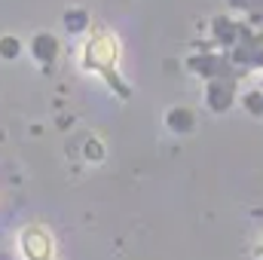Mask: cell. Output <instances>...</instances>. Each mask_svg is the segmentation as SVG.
<instances>
[{
    "mask_svg": "<svg viewBox=\"0 0 263 260\" xmlns=\"http://www.w3.org/2000/svg\"><path fill=\"white\" fill-rule=\"evenodd\" d=\"M120 59H123V46H120L117 34L107 31L104 25H95V22H92V28L86 31V40H83V46H80V67H83L86 73L101 77L104 86H107L117 98L129 101L132 86L126 83V77L120 73Z\"/></svg>",
    "mask_w": 263,
    "mask_h": 260,
    "instance_id": "cell-1",
    "label": "cell"
},
{
    "mask_svg": "<svg viewBox=\"0 0 263 260\" xmlns=\"http://www.w3.org/2000/svg\"><path fill=\"white\" fill-rule=\"evenodd\" d=\"M18 254H22V260H59L49 227H43V224L22 227L18 230Z\"/></svg>",
    "mask_w": 263,
    "mask_h": 260,
    "instance_id": "cell-2",
    "label": "cell"
},
{
    "mask_svg": "<svg viewBox=\"0 0 263 260\" xmlns=\"http://www.w3.org/2000/svg\"><path fill=\"white\" fill-rule=\"evenodd\" d=\"M230 62L242 73L248 67H263V34H251L248 28H242L236 46L230 49Z\"/></svg>",
    "mask_w": 263,
    "mask_h": 260,
    "instance_id": "cell-3",
    "label": "cell"
},
{
    "mask_svg": "<svg viewBox=\"0 0 263 260\" xmlns=\"http://www.w3.org/2000/svg\"><path fill=\"white\" fill-rule=\"evenodd\" d=\"M31 55H34V62L43 67V70H52V65H55L59 55H62V43H59V37L49 34V31L34 34V37H31Z\"/></svg>",
    "mask_w": 263,
    "mask_h": 260,
    "instance_id": "cell-4",
    "label": "cell"
},
{
    "mask_svg": "<svg viewBox=\"0 0 263 260\" xmlns=\"http://www.w3.org/2000/svg\"><path fill=\"white\" fill-rule=\"evenodd\" d=\"M205 101H208V107L211 110H227L233 101H236V80L233 77H214V80H208V95H205Z\"/></svg>",
    "mask_w": 263,
    "mask_h": 260,
    "instance_id": "cell-5",
    "label": "cell"
},
{
    "mask_svg": "<svg viewBox=\"0 0 263 260\" xmlns=\"http://www.w3.org/2000/svg\"><path fill=\"white\" fill-rule=\"evenodd\" d=\"M233 62L230 59H223V55H214V52H205V55H193L190 59V70H196L202 77H208V80H214V77H227V73H233Z\"/></svg>",
    "mask_w": 263,
    "mask_h": 260,
    "instance_id": "cell-6",
    "label": "cell"
},
{
    "mask_svg": "<svg viewBox=\"0 0 263 260\" xmlns=\"http://www.w3.org/2000/svg\"><path fill=\"white\" fill-rule=\"evenodd\" d=\"M242 28L245 25H239L233 18H214V40H217V46L233 49L236 40H239V34H242Z\"/></svg>",
    "mask_w": 263,
    "mask_h": 260,
    "instance_id": "cell-7",
    "label": "cell"
},
{
    "mask_svg": "<svg viewBox=\"0 0 263 260\" xmlns=\"http://www.w3.org/2000/svg\"><path fill=\"white\" fill-rule=\"evenodd\" d=\"M62 22H65L67 34H86V31L92 28V15H89L83 6H70V9H65Z\"/></svg>",
    "mask_w": 263,
    "mask_h": 260,
    "instance_id": "cell-8",
    "label": "cell"
},
{
    "mask_svg": "<svg viewBox=\"0 0 263 260\" xmlns=\"http://www.w3.org/2000/svg\"><path fill=\"white\" fill-rule=\"evenodd\" d=\"M165 126L172 132H178V135H184V132H190L193 126H196V117L187 110V107H175L168 117H165Z\"/></svg>",
    "mask_w": 263,
    "mask_h": 260,
    "instance_id": "cell-9",
    "label": "cell"
},
{
    "mask_svg": "<svg viewBox=\"0 0 263 260\" xmlns=\"http://www.w3.org/2000/svg\"><path fill=\"white\" fill-rule=\"evenodd\" d=\"M22 55V40L15 34H3L0 37V59L3 62H15Z\"/></svg>",
    "mask_w": 263,
    "mask_h": 260,
    "instance_id": "cell-10",
    "label": "cell"
},
{
    "mask_svg": "<svg viewBox=\"0 0 263 260\" xmlns=\"http://www.w3.org/2000/svg\"><path fill=\"white\" fill-rule=\"evenodd\" d=\"M242 104L251 110V114H257V117H263V92L260 89H254V92H248L245 98H242Z\"/></svg>",
    "mask_w": 263,
    "mask_h": 260,
    "instance_id": "cell-11",
    "label": "cell"
},
{
    "mask_svg": "<svg viewBox=\"0 0 263 260\" xmlns=\"http://www.w3.org/2000/svg\"><path fill=\"white\" fill-rule=\"evenodd\" d=\"M86 159H89V162H101V159H104V147H101L98 138H89V141H86Z\"/></svg>",
    "mask_w": 263,
    "mask_h": 260,
    "instance_id": "cell-12",
    "label": "cell"
},
{
    "mask_svg": "<svg viewBox=\"0 0 263 260\" xmlns=\"http://www.w3.org/2000/svg\"><path fill=\"white\" fill-rule=\"evenodd\" d=\"M251 254H254L257 260H263V239L257 242V245H254V248H251Z\"/></svg>",
    "mask_w": 263,
    "mask_h": 260,
    "instance_id": "cell-13",
    "label": "cell"
}]
</instances>
